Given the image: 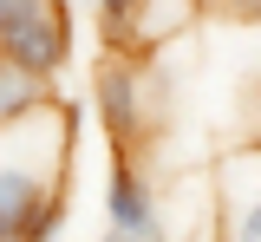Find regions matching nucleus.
Wrapping results in <instances>:
<instances>
[{
  "instance_id": "nucleus-1",
  "label": "nucleus",
  "mask_w": 261,
  "mask_h": 242,
  "mask_svg": "<svg viewBox=\"0 0 261 242\" xmlns=\"http://www.w3.org/2000/svg\"><path fill=\"white\" fill-rule=\"evenodd\" d=\"M72 138H79V111L65 99L0 125V242H53L65 229Z\"/></svg>"
},
{
  "instance_id": "nucleus-2",
  "label": "nucleus",
  "mask_w": 261,
  "mask_h": 242,
  "mask_svg": "<svg viewBox=\"0 0 261 242\" xmlns=\"http://www.w3.org/2000/svg\"><path fill=\"white\" fill-rule=\"evenodd\" d=\"M92 105H98V125H105V138L118 144V157H130L137 144L157 131V79H150V66L144 59H124V53H111L105 66H98L92 79Z\"/></svg>"
},
{
  "instance_id": "nucleus-3",
  "label": "nucleus",
  "mask_w": 261,
  "mask_h": 242,
  "mask_svg": "<svg viewBox=\"0 0 261 242\" xmlns=\"http://www.w3.org/2000/svg\"><path fill=\"white\" fill-rule=\"evenodd\" d=\"M0 59L27 66L33 79H59L72 59V20L65 0H0Z\"/></svg>"
},
{
  "instance_id": "nucleus-4",
  "label": "nucleus",
  "mask_w": 261,
  "mask_h": 242,
  "mask_svg": "<svg viewBox=\"0 0 261 242\" xmlns=\"http://www.w3.org/2000/svg\"><path fill=\"white\" fill-rule=\"evenodd\" d=\"M216 242H261V144H235L216 171Z\"/></svg>"
},
{
  "instance_id": "nucleus-5",
  "label": "nucleus",
  "mask_w": 261,
  "mask_h": 242,
  "mask_svg": "<svg viewBox=\"0 0 261 242\" xmlns=\"http://www.w3.org/2000/svg\"><path fill=\"white\" fill-rule=\"evenodd\" d=\"M105 229L124 242H176L170 223H163V203L150 190V177L137 171L130 157H111V177H105Z\"/></svg>"
},
{
  "instance_id": "nucleus-6",
  "label": "nucleus",
  "mask_w": 261,
  "mask_h": 242,
  "mask_svg": "<svg viewBox=\"0 0 261 242\" xmlns=\"http://www.w3.org/2000/svg\"><path fill=\"white\" fill-rule=\"evenodd\" d=\"M190 20H196V0H137L130 20H124V33L111 39V53H124V59H144V66H150V59H157V53L183 33Z\"/></svg>"
},
{
  "instance_id": "nucleus-7",
  "label": "nucleus",
  "mask_w": 261,
  "mask_h": 242,
  "mask_svg": "<svg viewBox=\"0 0 261 242\" xmlns=\"http://www.w3.org/2000/svg\"><path fill=\"white\" fill-rule=\"evenodd\" d=\"M59 92L46 85V79H33L27 66H13V59H0V125H13V118H33L39 105H53Z\"/></svg>"
},
{
  "instance_id": "nucleus-8",
  "label": "nucleus",
  "mask_w": 261,
  "mask_h": 242,
  "mask_svg": "<svg viewBox=\"0 0 261 242\" xmlns=\"http://www.w3.org/2000/svg\"><path fill=\"white\" fill-rule=\"evenodd\" d=\"M202 7H216V13L242 20V27H261V0H202Z\"/></svg>"
},
{
  "instance_id": "nucleus-9",
  "label": "nucleus",
  "mask_w": 261,
  "mask_h": 242,
  "mask_svg": "<svg viewBox=\"0 0 261 242\" xmlns=\"http://www.w3.org/2000/svg\"><path fill=\"white\" fill-rule=\"evenodd\" d=\"M248 144H261V105H255V125H248Z\"/></svg>"
},
{
  "instance_id": "nucleus-10",
  "label": "nucleus",
  "mask_w": 261,
  "mask_h": 242,
  "mask_svg": "<svg viewBox=\"0 0 261 242\" xmlns=\"http://www.w3.org/2000/svg\"><path fill=\"white\" fill-rule=\"evenodd\" d=\"M98 242H124V236H111V229H105V236H98Z\"/></svg>"
},
{
  "instance_id": "nucleus-11",
  "label": "nucleus",
  "mask_w": 261,
  "mask_h": 242,
  "mask_svg": "<svg viewBox=\"0 0 261 242\" xmlns=\"http://www.w3.org/2000/svg\"><path fill=\"white\" fill-rule=\"evenodd\" d=\"M79 7H98V0H79Z\"/></svg>"
},
{
  "instance_id": "nucleus-12",
  "label": "nucleus",
  "mask_w": 261,
  "mask_h": 242,
  "mask_svg": "<svg viewBox=\"0 0 261 242\" xmlns=\"http://www.w3.org/2000/svg\"><path fill=\"white\" fill-rule=\"evenodd\" d=\"M183 242H202V236H183Z\"/></svg>"
}]
</instances>
